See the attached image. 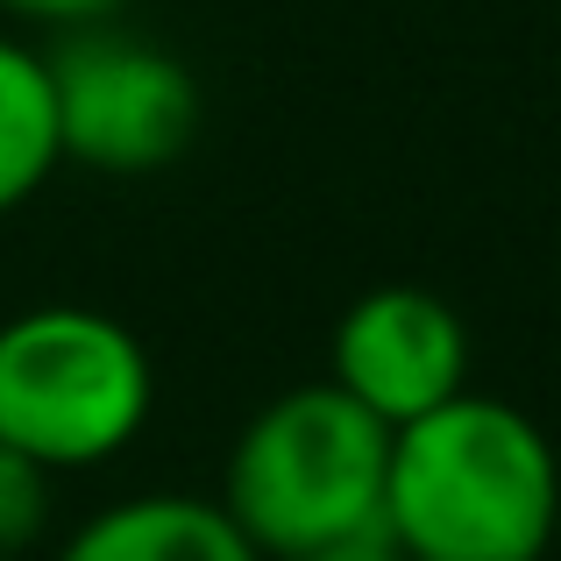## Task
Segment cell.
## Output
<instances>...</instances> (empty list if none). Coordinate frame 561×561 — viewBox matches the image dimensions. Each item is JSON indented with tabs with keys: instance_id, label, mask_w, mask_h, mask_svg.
Masks as SVG:
<instances>
[{
	"instance_id": "1",
	"label": "cell",
	"mask_w": 561,
	"mask_h": 561,
	"mask_svg": "<svg viewBox=\"0 0 561 561\" xmlns=\"http://www.w3.org/2000/svg\"><path fill=\"white\" fill-rule=\"evenodd\" d=\"M383 534L412 561H548L561 534V455L512 398L455 391L391 426Z\"/></svg>"
},
{
	"instance_id": "4",
	"label": "cell",
	"mask_w": 561,
	"mask_h": 561,
	"mask_svg": "<svg viewBox=\"0 0 561 561\" xmlns=\"http://www.w3.org/2000/svg\"><path fill=\"white\" fill-rule=\"evenodd\" d=\"M43 57H50L65 164L100 171V179H150V171H171L192 150V136H199V79L164 43L100 22V28L65 36Z\"/></svg>"
},
{
	"instance_id": "3",
	"label": "cell",
	"mask_w": 561,
	"mask_h": 561,
	"mask_svg": "<svg viewBox=\"0 0 561 561\" xmlns=\"http://www.w3.org/2000/svg\"><path fill=\"white\" fill-rule=\"evenodd\" d=\"M150 412L157 363L128 320L100 306H28L0 320V440L50 477L128 455Z\"/></svg>"
},
{
	"instance_id": "6",
	"label": "cell",
	"mask_w": 561,
	"mask_h": 561,
	"mask_svg": "<svg viewBox=\"0 0 561 561\" xmlns=\"http://www.w3.org/2000/svg\"><path fill=\"white\" fill-rule=\"evenodd\" d=\"M50 561H263L256 540L199 491H136L65 534Z\"/></svg>"
},
{
	"instance_id": "10",
	"label": "cell",
	"mask_w": 561,
	"mask_h": 561,
	"mask_svg": "<svg viewBox=\"0 0 561 561\" xmlns=\"http://www.w3.org/2000/svg\"><path fill=\"white\" fill-rule=\"evenodd\" d=\"M291 561H412V554L398 548L383 526H363V534H342V540H328V548H306V554H291Z\"/></svg>"
},
{
	"instance_id": "9",
	"label": "cell",
	"mask_w": 561,
	"mask_h": 561,
	"mask_svg": "<svg viewBox=\"0 0 561 561\" xmlns=\"http://www.w3.org/2000/svg\"><path fill=\"white\" fill-rule=\"evenodd\" d=\"M128 0H0V14H14V22L28 28H50V36H79V28H100L114 22Z\"/></svg>"
},
{
	"instance_id": "5",
	"label": "cell",
	"mask_w": 561,
	"mask_h": 561,
	"mask_svg": "<svg viewBox=\"0 0 561 561\" xmlns=\"http://www.w3.org/2000/svg\"><path fill=\"white\" fill-rule=\"evenodd\" d=\"M328 383L348 391L370 420L405 426L420 412L448 405L455 391H469V328L440 291L377 285L334 320Z\"/></svg>"
},
{
	"instance_id": "8",
	"label": "cell",
	"mask_w": 561,
	"mask_h": 561,
	"mask_svg": "<svg viewBox=\"0 0 561 561\" xmlns=\"http://www.w3.org/2000/svg\"><path fill=\"white\" fill-rule=\"evenodd\" d=\"M50 505H57V477L36 455L0 440V561H28L50 534Z\"/></svg>"
},
{
	"instance_id": "7",
	"label": "cell",
	"mask_w": 561,
	"mask_h": 561,
	"mask_svg": "<svg viewBox=\"0 0 561 561\" xmlns=\"http://www.w3.org/2000/svg\"><path fill=\"white\" fill-rule=\"evenodd\" d=\"M57 100H50V57L36 43L0 36V220L22 214L57 179Z\"/></svg>"
},
{
	"instance_id": "2",
	"label": "cell",
	"mask_w": 561,
	"mask_h": 561,
	"mask_svg": "<svg viewBox=\"0 0 561 561\" xmlns=\"http://www.w3.org/2000/svg\"><path fill=\"white\" fill-rule=\"evenodd\" d=\"M391 426L334 383H291L249 412L220 469V505L263 561H291L342 534L383 526Z\"/></svg>"
}]
</instances>
